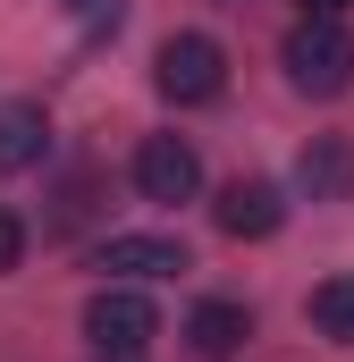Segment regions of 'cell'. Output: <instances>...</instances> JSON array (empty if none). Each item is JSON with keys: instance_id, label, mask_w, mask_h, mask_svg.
Masks as SVG:
<instances>
[{"instance_id": "cell-8", "label": "cell", "mask_w": 354, "mask_h": 362, "mask_svg": "<svg viewBox=\"0 0 354 362\" xmlns=\"http://www.w3.org/2000/svg\"><path fill=\"white\" fill-rule=\"evenodd\" d=\"M295 185H304L312 202H346L354 194V144L346 135H312L304 160H295Z\"/></svg>"}, {"instance_id": "cell-11", "label": "cell", "mask_w": 354, "mask_h": 362, "mask_svg": "<svg viewBox=\"0 0 354 362\" xmlns=\"http://www.w3.org/2000/svg\"><path fill=\"white\" fill-rule=\"evenodd\" d=\"M118 17H127V0H76V25L85 34H118Z\"/></svg>"}, {"instance_id": "cell-12", "label": "cell", "mask_w": 354, "mask_h": 362, "mask_svg": "<svg viewBox=\"0 0 354 362\" xmlns=\"http://www.w3.org/2000/svg\"><path fill=\"white\" fill-rule=\"evenodd\" d=\"M17 262H25V219L0 202V270H17Z\"/></svg>"}, {"instance_id": "cell-10", "label": "cell", "mask_w": 354, "mask_h": 362, "mask_svg": "<svg viewBox=\"0 0 354 362\" xmlns=\"http://www.w3.org/2000/svg\"><path fill=\"white\" fill-rule=\"evenodd\" d=\"M312 329L338 337V346H354V270H338V278L312 286Z\"/></svg>"}, {"instance_id": "cell-3", "label": "cell", "mask_w": 354, "mask_h": 362, "mask_svg": "<svg viewBox=\"0 0 354 362\" xmlns=\"http://www.w3.org/2000/svg\"><path fill=\"white\" fill-rule=\"evenodd\" d=\"M85 337L101 346V354H144L152 337H161V312L135 295V286H101L85 303Z\"/></svg>"}, {"instance_id": "cell-9", "label": "cell", "mask_w": 354, "mask_h": 362, "mask_svg": "<svg viewBox=\"0 0 354 362\" xmlns=\"http://www.w3.org/2000/svg\"><path fill=\"white\" fill-rule=\"evenodd\" d=\"M245 337H253V312H245V303H228V295L194 303V320H185V346H194L202 362H228Z\"/></svg>"}, {"instance_id": "cell-4", "label": "cell", "mask_w": 354, "mask_h": 362, "mask_svg": "<svg viewBox=\"0 0 354 362\" xmlns=\"http://www.w3.org/2000/svg\"><path fill=\"white\" fill-rule=\"evenodd\" d=\"M194 185H202V160H194L185 135H144L135 144V194L144 202H194Z\"/></svg>"}, {"instance_id": "cell-14", "label": "cell", "mask_w": 354, "mask_h": 362, "mask_svg": "<svg viewBox=\"0 0 354 362\" xmlns=\"http://www.w3.org/2000/svg\"><path fill=\"white\" fill-rule=\"evenodd\" d=\"M101 362H144V354H101Z\"/></svg>"}, {"instance_id": "cell-13", "label": "cell", "mask_w": 354, "mask_h": 362, "mask_svg": "<svg viewBox=\"0 0 354 362\" xmlns=\"http://www.w3.org/2000/svg\"><path fill=\"white\" fill-rule=\"evenodd\" d=\"M304 17H354V0H304Z\"/></svg>"}, {"instance_id": "cell-5", "label": "cell", "mask_w": 354, "mask_h": 362, "mask_svg": "<svg viewBox=\"0 0 354 362\" xmlns=\"http://www.w3.org/2000/svg\"><path fill=\"white\" fill-rule=\"evenodd\" d=\"M211 219H219V236H245V245H262V236H278L287 228V194L262 177H236L219 202H211Z\"/></svg>"}, {"instance_id": "cell-7", "label": "cell", "mask_w": 354, "mask_h": 362, "mask_svg": "<svg viewBox=\"0 0 354 362\" xmlns=\"http://www.w3.org/2000/svg\"><path fill=\"white\" fill-rule=\"evenodd\" d=\"M101 270L110 278H177L185 245L177 236H101Z\"/></svg>"}, {"instance_id": "cell-2", "label": "cell", "mask_w": 354, "mask_h": 362, "mask_svg": "<svg viewBox=\"0 0 354 362\" xmlns=\"http://www.w3.org/2000/svg\"><path fill=\"white\" fill-rule=\"evenodd\" d=\"M152 85L169 93L177 110H202V101L228 93V51H219L211 34H169L161 59H152Z\"/></svg>"}, {"instance_id": "cell-6", "label": "cell", "mask_w": 354, "mask_h": 362, "mask_svg": "<svg viewBox=\"0 0 354 362\" xmlns=\"http://www.w3.org/2000/svg\"><path fill=\"white\" fill-rule=\"evenodd\" d=\"M42 160H51V118L34 101H0V177L42 169Z\"/></svg>"}, {"instance_id": "cell-1", "label": "cell", "mask_w": 354, "mask_h": 362, "mask_svg": "<svg viewBox=\"0 0 354 362\" xmlns=\"http://www.w3.org/2000/svg\"><path fill=\"white\" fill-rule=\"evenodd\" d=\"M278 59H287V85L312 93V101H338L354 85V34L346 17H304L287 42H278Z\"/></svg>"}]
</instances>
